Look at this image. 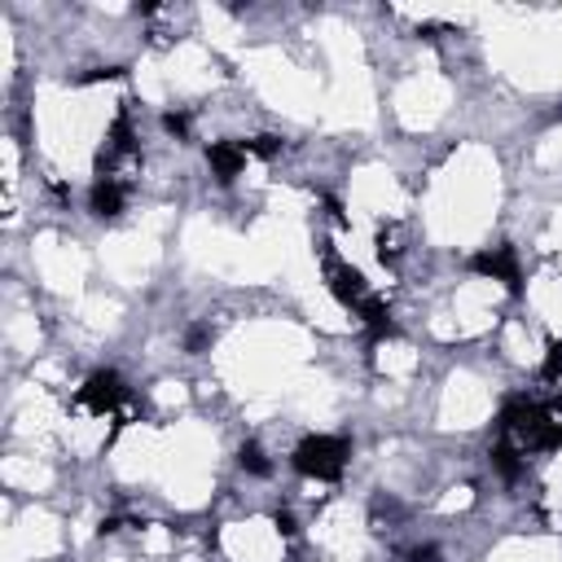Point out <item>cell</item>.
Returning a JSON list of instances; mask_svg holds the SVG:
<instances>
[{"label":"cell","mask_w":562,"mask_h":562,"mask_svg":"<svg viewBox=\"0 0 562 562\" xmlns=\"http://www.w3.org/2000/svg\"><path fill=\"white\" fill-rule=\"evenodd\" d=\"M492 413V391L479 382V378H452L448 391H443V404H439V422L443 426H457V430H470L479 426L483 417Z\"/></svg>","instance_id":"cell-3"},{"label":"cell","mask_w":562,"mask_h":562,"mask_svg":"<svg viewBox=\"0 0 562 562\" xmlns=\"http://www.w3.org/2000/svg\"><path fill=\"white\" fill-rule=\"evenodd\" d=\"M443 105H448V83L439 75H430V70L426 75H413L400 88V97H395V110H400V119L408 127H430L443 114Z\"/></svg>","instance_id":"cell-2"},{"label":"cell","mask_w":562,"mask_h":562,"mask_svg":"<svg viewBox=\"0 0 562 562\" xmlns=\"http://www.w3.org/2000/svg\"><path fill=\"white\" fill-rule=\"evenodd\" d=\"M224 549L233 562H281V536L272 522H233L224 531Z\"/></svg>","instance_id":"cell-4"},{"label":"cell","mask_w":562,"mask_h":562,"mask_svg":"<svg viewBox=\"0 0 562 562\" xmlns=\"http://www.w3.org/2000/svg\"><path fill=\"white\" fill-rule=\"evenodd\" d=\"M413 364H417V351H413V347H404V342L378 347V369H382V373L404 378V373H413Z\"/></svg>","instance_id":"cell-5"},{"label":"cell","mask_w":562,"mask_h":562,"mask_svg":"<svg viewBox=\"0 0 562 562\" xmlns=\"http://www.w3.org/2000/svg\"><path fill=\"white\" fill-rule=\"evenodd\" d=\"M496 202V167L483 149H461L443 180L435 184V233L443 237H474L487 224V206Z\"/></svg>","instance_id":"cell-1"}]
</instances>
